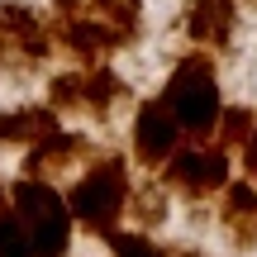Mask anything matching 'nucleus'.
Returning a JSON list of instances; mask_svg holds the SVG:
<instances>
[{
  "label": "nucleus",
  "instance_id": "obj_1",
  "mask_svg": "<svg viewBox=\"0 0 257 257\" xmlns=\"http://www.w3.org/2000/svg\"><path fill=\"white\" fill-rule=\"evenodd\" d=\"M10 205H15V214L24 219L38 257H67V248H72V219H76L72 200H62L43 176H24V181H15V191H10Z\"/></svg>",
  "mask_w": 257,
  "mask_h": 257
},
{
  "label": "nucleus",
  "instance_id": "obj_2",
  "mask_svg": "<svg viewBox=\"0 0 257 257\" xmlns=\"http://www.w3.org/2000/svg\"><path fill=\"white\" fill-rule=\"evenodd\" d=\"M162 100L176 110V119H181L186 134L219 128V114H224V105H219V81H214V67L205 62V53L186 57V62L172 72Z\"/></svg>",
  "mask_w": 257,
  "mask_h": 257
},
{
  "label": "nucleus",
  "instance_id": "obj_3",
  "mask_svg": "<svg viewBox=\"0 0 257 257\" xmlns=\"http://www.w3.org/2000/svg\"><path fill=\"white\" fill-rule=\"evenodd\" d=\"M67 200H72V214L86 224V229H95V233L110 238L114 224H119V214L128 210V176H124V162H119V157L95 162L91 172L72 186Z\"/></svg>",
  "mask_w": 257,
  "mask_h": 257
},
{
  "label": "nucleus",
  "instance_id": "obj_4",
  "mask_svg": "<svg viewBox=\"0 0 257 257\" xmlns=\"http://www.w3.org/2000/svg\"><path fill=\"white\" fill-rule=\"evenodd\" d=\"M53 24L29 5H0V62L10 67H34L53 53Z\"/></svg>",
  "mask_w": 257,
  "mask_h": 257
},
{
  "label": "nucleus",
  "instance_id": "obj_5",
  "mask_svg": "<svg viewBox=\"0 0 257 257\" xmlns=\"http://www.w3.org/2000/svg\"><path fill=\"white\" fill-rule=\"evenodd\" d=\"M181 119L167 100H143L134 119V153L143 167H162L167 157H176V143H181Z\"/></svg>",
  "mask_w": 257,
  "mask_h": 257
},
{
  "label": "nucleus",
  "instance_id": "obj_6",
  "mask_svg": "<svg viewBox=\"0 0 257 257\" xmlns=\"http://www.w3.org/2000/svg\"><path fill=\"white\" fill-rule=\"evenodd\" d=\"M167 181L186 195H210V191H224L229 186V162H224L219 148H191V153H176L172 167H167Z\"/></svg>",
  "mask_w": 257,
  "mask_h": 257
},
{
  "label": "nucleus",
  "instance_id": "obj_7",
  "mask_svg": "<svg viewBox=\"0 0 257 257\" xmlns=\"http://www.w3.org/2000/svg\"><path fill=\"white\" fill-rule=\"evenodd\" d=\"M233 19H238L233 0H191V10H186V34L200 48H224L229 34H233Z\"/></svg>",
  "mask_w": 257,
  "mask_h": 257
},
{
  "label": "nucleus",
  "instance_id": "obj_8",
  "mask_svg": "<svg viewBox=\"0 0 257 257\" xmlns=\"http://www.w3.org/2000/svg\"><path fill=\"white\" fill-rule=\"evenodd\" d=\"M224 229L238 248H252L257 243V186L248 181H229L224 186Z\"/></svg>",
  "mask_w": 257,
  "mask_h": 257
},
{
  "label": "nucleus",
  "instance_id": "obj_9",
  "mask_svg": "<svg viewBox=\"0 0 257 257\" xmlns=\"http://www.w3.org/2000/svg\"><path fill=\"white\" fill-rule=\"evenodd\" d=\"M48 134H57V110L53 105H29V110L0 114V148L38 143V138H48Z\"/></svg>",
  "mask_w": 257,
  "mask_h": 257
},
{
  "label": "nucleus",
  "instance_id": "obj_10",
  "mask_svg": "<svg viewBox=\"0 0 257 257\" xmlns=\"http://www.w3.org/2000/svg\"><path fill=\"white\" fill-rule=\"evenodd\" d=\"M81 153H86L81 134L57 128V134H48V138H38V143H29L24 167H29V176H48V172H57V167H67L72 157H81Z\"/></svg>",
  "mask_w": 257,
  "mask_h": 257
},
{
  "label": "nucleus",
  "instance_id": "obj_11",
  "mask_svg": "<svg viewBox=\"0 0 257 257\" xmlns=\"http://www.w3.org/2000/svg\"><path fill=\"white\" fill-rule=\"evenodd\" d=\"M119 95H124V81L110 72V67H95V72L86 76V110L91 114H105Z\"/></svg>",
  "mask_w": 257,
  "mask_h": 257
},
{
  "label": "nucleus",
  "instance_id": "obj_12",
  "mask_svg": "<svg viewBox=\"0 0 257 257\" xmlns=\"http://www.w3.org/2000/svg\"><path fill=\"white\" fill-rule=\"evenodd\" d=\"M0 257H38L34 252V238H29L24 219H19L15 210L0 214Z\"/></svg>",
  "mask_w": 257,
  "mask_h": 257
},
{
  "label": "nucleus",
  "instance_id": "obj_13",
  "mask_svg": "<svg viewBox=\"0 0 257 257\" xmlns=\"http://www.w3.org/2000/svg\"><path fill=\"white\" fill-rule=\"evenodd\" d=\"M48 105H53L57 114L67 110H86V76H53V86H48Z\"/></svg>",
  "mask_w": 257,
  "mask_h": 257
},
{
  "label": "nucleus",
  "instance_id": "obj_14",
  "mask_svg": "<svg viewBox=\"0 0 257 257\" xmlns=\"http://www.w3.org/2000/svg\"><path fill=\"white\" fill-rule=\"evenodd\" d=\"M86 5H91V10H95L100 19L119 24L128 38L138 34V19H143V0H86Z\"/></svg>",
  "mask_w": 257,
  "mask_h": 257
},
{
  "label": "nucleus",
  "instance_id": "obj_15",
  "mask_svg": "<svg viewBox=\"0 0 257 257\" xmlns=\"http://www.w3.org/2000/svg\"><path fill=\"white\" fill-rule=\"evenodd\" d=\"M252 110H243V105H233V110H224L219 114V143L224 148H248V138H252Z\"/></svg>",
  "mask_w": 257,
  "mask_h": 257
},
{
  "label": "nucleus",
  "instance_id": "obj_16",
  "mask_svg": "<svg viewBox=\"0 0 257 257\" xmlns=\"http://www.w3.org/2000/svg\"><path fill=\"white\" fill-rule=\"evenodd\" d=\"M110 252L114 257H167L153 238H143V233H119V229L110 233Z\"/></svg>",
  "mask_w": 257,
  "mask_h": 257
},
{
  "label": "nucleus",
  "instance_id": "obj_17",
  "mask_svg": "<svg viewBox=\"0 0 257 257\" xmlns=\"http://www.w3.org/2000/svg\"><path fill=\"white\" fill-rule=\"evenodd\" d=\"M134 214H138L143 224H162V219H167L162 191H157V186H148V191H138V195H134Z\"/></svg>",
  "mask_w": 257,
  "mask_h": 257
},
{
  "label": "nucleus",
  "instance_id": "obj_18",
  "mask_svg": "<svg viewBox=\"0 0 257 257\" xmlns=\"http://www.w3.org/2000/svg\"><path fill=\"white\" fill-rule=\"evenodd\" d=\"M243 167H248V176L257 181V128H252V138H248V148H243Z\"/></svg>",
  "mask_w": 257,
  "mask_h": 257
},
{
  "label": "nucleus",
  "instance_id": "obj_19",
  "mask_svg": "<svg viewBox=\"0 0 257 257\" xmlns=\"http://www.w3.org/2000/svg\"><path fill=\"white\" fill-rule=\"evenodd\" d=\"M167 257H205V252H195V248H176V252H167Z\"/></svg>",
  "mask_w": 257,
  "mask_h": 257
},
{
  "label": "nucleus",
  "instance_id": "obj_20",
  "mask_svg": "<svg viewBox=\"0 0 257 257\" xmlns=\"http://www.w3.org/2000/svg\"><path fill=\"white\" fill-rule=\"evenodd\" d=\"M5 210H10V191L0 186V214H5Z\"/></svg>",
  "mask_w": 257,
  "mask_h": 257
}]
</instances>
